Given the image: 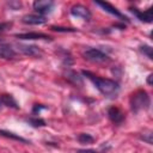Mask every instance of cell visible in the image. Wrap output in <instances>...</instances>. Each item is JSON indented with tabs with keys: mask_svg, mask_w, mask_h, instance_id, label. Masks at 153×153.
Returning <instances> with one entry per match:
<instances>
[{
	"mask_svg": "<svg viewBox=\"0 0 153 153\" xmlns=\"http://www.w3.org/2000/svg\"><path fill=\"white\" fill-rule=\"evenodd\" d=\"M0 102L2 105H6L8 108H12V109H19V105L18 103L16 102V99L13 98V96L8 94V93H2L0 96Z\"/></svg>",
	"mask_w": 153,
	"mask_h": 153,
	"instance_id": "12",
	"label": "cell"
},
{
	"mask_svg": "<svg viewBox=\"0 0 153 153\" xmlns=\"http://www.w3.org/2000/svg\"><path fill=\"white\" fill-rule=\"evenodd\" d=\"M19 51L23 53L24 55H27V56H39L41 55V50L37 45H33V44H18L17 45Z\"/></svg>",
	"mask_w": 153,
	"mask_h": 153,
	"instance_id": "10",
	"label": "cell"
},
{
	"mask_svg": "<svg viewBox=\"0 0 153 153\" xmlns=\"http://www.w3.org/2000/svg\"><path fill=\"white\" fill-rule=\"evenodd\" d=\"M26 122H27L30 126L36 127V128H38V127H44V126H45V121H44L43 118H39V117H29V118H26Z\"/></svg>",
	"mask_w": 153,
	"mask_h": 153,
	"instance_id": "16",
	"label": "cell"
},
{
	"mask_svg": "<svg viewBox=\"0 0 153 153\" xmlns=\"http://www.w3.org/2000/svg\"><path fill=\"white\" fill-rule=\"evenodd\" d=\"M0 135L1 136H5V137H8V139H13V140H17V141H20L23 143H29V141L12 131H8V130H4V129H0Z\"/></svg>",
	"mask_w": 153,
	"mask_h": 153,
	"instance_id": "14",
	"label": "cell"
},
{
	"mask_svg": "<svg viewBox=\"0 0 153 153\" xmlns=\"http://www.w3.org/2000/svg\"><path fill=\"white\" fill-rule=\"evenodd\" d=\"M82 75L86 76L88 80H91L93 82V85L97 87V90L102 94H104L106 97L116 94L118 92V90H120L118 82H116L112 79H106V78L97 76V75H94L93 73H91L88 71H82Z\"/></svg>",
	"mask_w": 153,
	"mask_h": 153,
	"instance_id": "1",
	"label": "cell"
},
{
	"mask_svg": "<svg viewBox=\"0 0 153 153\" xmlns=\"http://www.w3.org/2000/svg\"><path fill=\"white\" fill-rule=\"evenodd\" d=\"M96 4L98 5V6H100L104 11H106L108 13H110V14H112V16H115V17H117V18H120L121 20H126V22H128L129 19L123 14V13H121L116 7H114L112 5H110L109 2H104V1H96Z\"/></svg>",
	"mask_w": 153,
	"mask_h": 153,
	"instance_id": "7",
	"label": "cell"
},
{
	"mask_svg": "<svg viewBox=\"0 0 153 153\" xmlns=\"http://www.w3.org/2000/svg\"><path fill=\"white\" fill-rule=\"evenodd\" d=\"M130 103V108L134 112H139L141 110H147L149 108L151 100H149V96L145 90H137L135 91L129 99Z\"/></svg>",
	"mask_w": 153,
	"mask_h": 153,
	"instance_id": "2",
	"label": "cell"
},
{
	"mask_svg": "<svg viewBox=\"0 0 153 153\" xmlns=\"http://www.w3.org/2000/svg\"><path fill=\"white\" fill-rule=\"evenodd\" d=\"M71 14L76 17V18H81V19H84L86 22H88L91 19V17H92L90 10L86 6L80 5V4H75V5H73L71 7Z\"/></svg>",
	"mask_w": 153,
	"mask_h": 153,
	"instance_id": "5",
	"label": "cell"
},
{
	"mask_svg": "<svg viewBox=\"0 0 153 153\" xmlns=\"http://www.w3.org/2000/svg\"><path fill=\"white\" fill-rule=\"evenodd\" d=\"M152 78H153V75L149 74L148 78H147V84H148V85H152Z\"/></svg>",
	"mask_w": 153,
	"mask_h": 153,
	"instance_id": "24",
	"label": "cell"
},
{
	"mask_svg": "<svg viewBox=\"0 0 153 153\" xmlns=\"http://www.w3.org/2000/svg\"><path fill=\"white\" fill-rule=\"evenodd\" d=\"M22 22L24 24H29V25H41L44 24L47 22L45 17L39 16V14H25L22 19Z\"/></svg>",
	"mask_w": 153,
	"mask_h": 153,
	"instance_id": "11",
	"label": "cell"
},
{
	"mask_svg": "<svg viewBox=\"0 0 153 153\" xmlns=\"http://www.w3.org/2000/svg\"><path fill=\"white\" fill-rule=\"evenodd\" d=\"M140 51H141L143 55H146L149 60L153 59V55H152V48H151L149 45H146V44L141 45V47H140Z\"/></svg>",
	"mask_w": 153,
	"mask_h": 153,
	"instance_id": "18",
	"label": "cell"
},
{
	"mask_svg": "<svg viewBox=\"0 0 153 153\" xmlns=\"http://www.w3.org/2000/svg\"><path fill=\"white\" fill-rule=\"evenodd\" d=\"M82 56L87 61L93 62V63H102V62H105V61L109 60V57L105 53H103L102 50L96 49V48H88V49L84 50Z\"/></svg>",
	"mask_w": 153,
	"mask_h": 153,
	"instance_id": "3",
	"label": "cell"
},
{
	"mask_svg": "<svg viewBox=\"0 0 153 153\" xmlns=\"http://www.w3.org/2000/svg\"><path fill=\"white\" fill-rule=\"evenodd\" d=\"M78 140H79L80 143H92V142H94V137L90 134H86V133L79 134Z\"/></svg>",
	"mask_w": 153,
	"mask_h": 153,
	"instance_id": "17",
	"label": "cell"
},
{
	"mask_svg": "<svg viewBox=\"0 0 153 153\" xmlns=\"http://www.w3.org/2000/svg\"><path fill=\"white\" fill-rule=\"evenodd\" d=\"M108 116L115 124H121L124 121V114L117 106H111L108 110Z\"/></svg>",
	"mask_w": 153,
	"mask_h": 153,
	"instance_id": "9",
	"label": "cell"
},
{
	"mask_svg": "<svg viewBox=\"0 0 153 153\" xmlns=\"http://www.w3.org/2000/svg\"><path fill=\"white\" fill-rule=\"evenodd\" d=\"M51 30L57 32H75L76 29L74 27H65V26H51Z\"/></svg>",
	"mask_w": 153,
	"mask_h": 153,
	"instance_id": "19",
	"label": "cell"
},
{
	"mask_svg": "<svg viewBox=\"0 0 153 153\" xmlns=\"http://www.w3.org/2000/svg\"><path fill=\"white\" fill-rule=\"evenodd\" d=\"M16 37L19 39H51V36L43 33V32H24V33H16Z\"/></svg>",
	"mask_w": 153,
	"mask_h": 153,
	"instance_id": "8",
	"label": "cell"
},
{
	"mask_svg": "<svg viewBox=\"0 0 153 153\" xmlns=\"http://www.w3.org/2000/svg\"><path fill=\"white\" fill-rule=\"evenodd\" d=\"M17 55V53L13 50L12 47L10 45H0V57L2 59H6V60H10V59H14Z\"/></svg>",
	"mask_w": 153,
	"mask_h": 153,
	"instance_id": "13",
	"label": "cell"
},
{
	"mask_svg": "<svg viewBox=\"0 0 153 153\" xmlns=\"http://www.w3.org/2000/svg\"><path fill=\"white\" fill-rule=\"evenodd\" d=\"M45 109H48V108H47L45 105H43V104H35L33 108H32V114H33V115H36L37 112L39 114L41 110H45Z\"/></svg>",
	"mask_w": 153,
	"mask_h": 153,
	"instance_id": "20",
	"label": "cell"
},
{
	"mask_svg": "<svg viewBox=\"0 0 153 153\" xmlns=\"http://www.w3.org/2000/svg\"><path fill=\"white\" fill-rule=\"evenodd\" d=\"M129 11L133 12L140 22H143V23H152V20H153V8H152V7L147 8V10L143 11V12H142V11H139V10L135 8V7H130Z\"/></svg>",
	"mask_w": 153,
	"mask_h": 153,
	"instance_id": "6",
	"label": "cell"
},
{
	"mask_svg": "<svg viewBox=\"0 0 153 153\" xmlns=\"http://www.w3.org/2000/svg\"><path fill=\"white\" fill-rule=\"evenodd\" d=\"M1 106H2V104H1V102H0V110H1Z\"/></svg>",
	"mask_w": 153,
	"mask_h": 153,
	"instance_id": "25",
	"label": "cell"
},
{
	"mask_svg": "<svg viewBox=\"0 0 153 153\" xmlns=\"http://www.w3.org/2000/svg\"><path fill=\"white\" fill-rule=\"evenodd\" d=\"M33 6V10L39 14V16H43L47 14V13H50L53 7H54V2L51 0H37L32 4Z\"/></svg>",
	"mask_w": 153,
	"mask_h": 153,
	"instance_id": "4",
	"label": "cell"
},
{
	"mask_svg": "<svg viewBox=\"0 0 153 153\" xmlns=\"http://www.w3.org/2000/svg\"><path fill=\"white\" fill-rule=\"evenodd\" d=\"M76 153H98V152H96L93 149H79Z\"/></svg>",
	"mask_w": 153,
	"mask_h": 153,
	"instance_id": "23",
	"label": "cell"
},
{
	"mask_svg": "<svg viewBox=\"0 0 153 153\" xmlns=\"http://www.w3.org/2000/svg\"><path fill=\"white\" fill-rule=\"evenodd\" d=\"M8 6L12 7L13 10H18V8L22 6V4H20L19 1H10V2H8Z\"/></svg>",
	"mask_w": 153,
	"mask_h": 153,
	"instance_id": "22",
	"label": "cell"
},
{
	"mask_svg": "<svg viewBox=\"0 0 153 153\" xmlns=\"http://www.w3.org/2000/svg\"><path fill=\"white\" fill-rule=\"evenodd\" d=\"M11 25H12V23H0V33L6 31L7 29H10Z\"/></svg>",
	"mask_w": 153,
	"mask_h": 153,
	"instance_id": "21",
	"label": "cell"
},
{
	"mask_svg": "<svg viewBox=\"0 0 153 153\" xmlns=\"http://www.w3.org/2000/svg\"><path fill=\"white\" fill-rule=\"evenodd\" d=\"M66 75H67L66 78H67L69 81H72L73 84H75V85H82L81 76H80L76 72H74V71H68Z\"/></svg>",
	"mask_w": 153,
	"mask_h": 153,
	"instance_id": "15",
	"label": "cell"
}]
</instances>
